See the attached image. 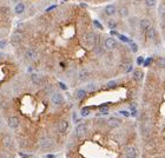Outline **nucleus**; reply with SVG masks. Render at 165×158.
Listing matches in <instances>:
<instances>
[{
	"label": "nucleus",
	"instance_id": "obj_1",
	"mask_svg": "<svg viewBox=\"0 0 165 158\" xmlns=\"http://www.w3.org/2000/svg\"><path fill=\"white\" fill-rule=\"evenodd\" d=\"M98 36L95 32H87L84 34V43L89 48H93L97 45Z\"/></svg>",
	"mask_w": 165,
	"mask_h": 158
},
{
	"label": "nucleus",
	"instance_id": "obj_2",
	"mask_svg": "<svg viewBox=\"0 0 165 158\" xmlns=\"http://www.w3.org/2000/svg\"><path fill=\"white\" fill-rule=\"evenodd\" d=\"M103 46H104V48L107 50V51H113L115 48H117L118 43H117V40H116L115 38L107 37V38H105V40H104V43H103Z\"/></svg>",
	"mask_w": 165,
	"mask_h": 158
},
{
	"label": "nucleus",
	"instance_id": "obj_3",
	"mask_svg": "<svg viewBox=\"0 0 165 158\" xmlns=\"http://www.w3.org/2000/svg\"><path fill=\"white\" fill-rule=\"evenodd\" d=\"M51 102H52L53 105H57V106L63 105V104H64V97H63V95L59 93V92H53V93L51 95Z\"/></svg>",
	"mask_w": 165,
	"mask_h": 158
},
{
	"label": "nucleus",
	"instance_id": "obj_4",
	"mask_svg": "<svg viewBox=\"0 0 165 158\" xmlns=\"http://www.w3.org/2000/svg\"><path fill=\"white\" fill-rule=\"evenodd\" d=\"M87 132V126L86 124H78L75 126V130H74V135L78 137V138H81V137H84L85 133Z\"/></svg>",
	"mask_w": 165,
	"mask_h": 158
},
{
	"label": "nucleus",
	"instance_id": "obj_5",
	"mask_svg": "<svg viewBox=\"0 0 165 158\" xmlns=\"http://www.w3.org/2000/svg\"><path fill=\"white\" fill-rule=\"evenodd\" d=\"M124 157L125 158H137L138 157V151L134 146H127L124 150Z\"/></svg>",
	"mask_w": 165,
	"mask_h": 158
},
{
	"label": "nucleus",
	"instance_id": "obj_6",
	"mask_svg": "<svg viewBox=\"0 0 165 158\" xmlns=\"http://www.w3.org/2000/svg\"><path fill=\"white\" fill-rule=\"evenodd\" d=\"M39 146H40V149H51L52 146H53V142L51 140V138H48V137H43V138H40V140H39Z\"/></svg>",
	"mask_w": 165,
	"mask_h": 158
},
{
	"label": "nucleus",
	"instance_id": "obj_7",
	"mask_svg": "<svg viewBox=\"0 0 165 158\" xmlns=\"http://www.w3.org/2000/svg\"><path fill=\"white\" fill-rule=\"evenodd\" d=\"M89 78H90V72H89L87 70L82 68V70H80V71L78 72V80H79L80 83L86 82Z\"/></svg>",
	"mask_w": 165,
	"mask_h": 158
},
{
	"label": "nucleus",
	"instance_id": "obj_8",
	"mask_svg": "<svg viewBox=\"0 0 165 158\" xmlns=\"http://www.w3.org/2000/svg\"><path fill=\"white\" fill-rule=\"evenodd\" d=\"M152 25H151V21L149 20V19H146V18H144V19H142V20H139V30L142 31V32H147V30L151 27Z\"/></svg>",
	"mask_w": 165,
	"mask_h": 158
},
{
	"label": "nucleus",
	"instance_id": "obj_9",
	"mask_svg": "<svg viewBox=\"0 0 165 158\" xmlns=\"http://www.w3.org/2000/svg\"><path fill=\"white\" fill-rule=\"evenodd\" d=\"M143 78H144V72L140 70V68H136L133 70V73H132V79L134 82L137 83H140L143 80Z\"/></svg>",
	"mask_w": 165,
	"mask_h": 158
},
{
	"label": "nucleus",
	"instance_id": "obj_10",
	"mask_svg": "<svg viewBox=\"0 0 165 158\" xmlns=\"http://www.w3.org/2000/svg\"><path fill=\"white\" fill-rule=\"evenodd\" d=\"M67 129H68V122H67L66 119H61V120L57 124V130H58V132H60V133H65V132L67 131Z\"/></svg>",
	"mask_w": 165,
	"mask_h": 158
},
{
	"label": "nucleus",
	"instance_id": "obj_11",
	"mask_svg": "<svg viewBox=\"0 0 165 158\" xmlns=\"http://www.w3.org/2000/svg\"><path fill=\"white\" fill-rule=\"evenodd\" d=\"M107 125L111 127V129H117L122 125V120L119 118H116V117H111L109 120H107Z\"/></svg>",
	"mask_w": 165,
	"mask_h": 158
},
{
	"label": "nucleus",
	"instance_id": "obj_12",
	"mask_svg": "<svg viewBox=\"0 0 165 158\" xmlns=\"http://www.w3.org/2000/svg\"><path fill=\"white\" fill-rule=\"evenodd\" d=\"M104 11H105V14H106V16L112 17V16H115V14L117 13V7H116L115 4H110V5H107V6L104 9Z\"/></svg>",
	"mask_w": 165,
	"mask_h": 158
},
{
	"label": "nucleus",
	"instance_id": "obj_13",
	"mask_svg": "<svg viewBox=\"0 0 165 158\" xmlns=\"http://www.w3.org/2000/svg\"><path fill=\"white\" fill-rule=\"evenodd\" d=\"M19 124H20V122H19V118L18 117H10L9 119H7V125L11 127V129H17L18 126H19Z\"/></svg>",
	"mask_w": 165,
	"mask_h": 158
},
{
	"label": "nucleus",
	"instance_id": "obj_14",
	"mask_svg": "<svg viewBox=\"0 0 165 158\" xmlns=\"http://www.w3.org/2000/svg\"><path fill=\"white\" fill-rule=\"evenodd\" d=\"M3 145L6 149H13V139L10 136H4L3 137Z\"/></svg>",
	"mask_w": 165,
	"mask_h": 158
},
{
	"label": "nucleus",
	"instance_id": "obj_15",
	"mask_svg": "<svg viewBox=\"0 0 165 158\" xmlns=\"http://www.w3.org/2000/svg\"><path fill=\"white\" fill-rule=\"evenodd\" d=\"M37 56H38V53H37V51L34 48H28L26 51V53H25V57L28 60H34L37 58Z\"/></svg>",
	"mask_w": 165,
	"mask_h": 158
},
{
	"label": "nucleus",
	"instance_id": "obj_16",
	"mask_svg": "<svg viewBox=\"0 0 165 158\" xmlns=\"http://www.w3.org/2000/svg\"><path fill=\"white\" fill-rule=\"evenodd\" d=\"M31 80H32L33 84L40 85V84L43 83V78H41V75L38 74V73H32V74H31Z\"/></svg>",
	"mask_w": 165,
	"mask_h": 158
},
{
	"label": "nucleus",
	"instance_id": "obj_17",
	"mask_svg": "<svg viewBox=\"0 0 165 158\" xmlns=\"http://www.w3.org/2000/svg\"><path fill=\"white\" fill-rule=\"evenodd\" d=\"M117 13H118V16L120 18H127L129 17V9H127V6H125V5L122 6L120 9H118Z\"/></svg>",
	"mask_w": 165,
	"mask_h": 158
},
{
	"label": "nucleus",
	"instance_id": "obj_18",
	"mask_svg": "<svg viewBox=\"0 0 165 158\" xmlns=\"http://www.w3.org/2000/svg\"><path fill=\"white\" fill-rule=\"evenodd\" d=\"M87 91L85 89H78L75 92H74V97L75 99H82V98H85Z\"/></svg>",
	"mask_w": 165,
	"mask_h": 158
},
{
	"label": "nucleus",
	"instance_id": "obj_19",
	"mask_svg": "<svg viewBox=\"0 0 165 158\" xmlns=\"http://www.w3.org/2000/svg\"><path fill=\"white\" fill-rule=\"evenodd\" d=\"M20 43H21V37H20V36L13 34V36L11 37V44H12L13 46H19Z\"/></svg>",
	"mask_w": 165,
	"mask_h": 158
},
{
	"label": "nucleus",
	"instance_id": "obj_20",
	"mask_svg": "<svg viewBox=\"0 0 165 158\" xmlns=\"http://www.w3.org/2000/svg\"><path fill=\"white\" fill-rule=\"evenodd\" d=\"M146 37H147L149 39H154V38L157 37V31H156V28H154L153 26H151V27L147 30V32H146Z\"/></svg>",
	"mask_w": 165,
	"mask_h": 158
},
{
	"label": "nucleus",
	"instance_id": "obj_21",
	"mask_svg": "<svg viewBox=\"0 0 165 158\" xmlns=\"http://www.w3.org/2000/svg\"><path fill=\"white\" fill-rule=\"evenodd\" d=\"M156 65H157L158 68L165 70V58H164V57H159V58L157 59V61H156Z\"/></svg>",
	"mask_w": 165,
	"mask_h": 158
},
{
	"label": "nucleus",
	"instance_id": "obj_22",
	"mask_svg": "<svg viewBox=\"0 0 165 158\" xmlns=\"http://www.w3.org/2000/svg\"><path fill=\"white\" fill-rule=\"evenodd\" d=\"M24 11H25V5H24L23 3H19V4L16 5V7H14V12H16V14H21Z\"/></svg>",
	"mask_w": 165,
	"mask_h": 158
},
{
	"label": "nucleus",
	"instance_id": "obj_23",
	"mask_svg": "<svg viewBox=\"0 0 165 158\" xmlns=\"http://www.w3.org/2000/svg\"><path fill=\"white\" fill-rule=\"evenodd\" d=\"M84 89H85L87 92H93V91L97 90V84H96V83H89V84L85 85Z\"/></svg>",
	"mask_w": 165,
	"mask_h": 158
},
{
	"label": "nucleus",
	"instance_id": "obj_24",
	"mask_svg": "<svg viewBox=\"0 0 165 158\" xmlns=\"http://www.w3.org/2000/svg\"><path fill=\"white\" fill-rule=\"evenodd\" d=\"M144 4H145L146 7L152 9V7H154L157 5V0H144Z\"/></svg>",
	"mask_w": 165,
	"mask_h": 158
},
{
	"label": "nucleus",
	"instance_id": "obj_25",
	"mask_svg": "<svg viewBox=\"0 0 165 158\" xmlns=\"http://www.w3.org/2000/svg\"><path fill=\"white\" fill-rule=\"evenodd\" d=\"M0 11H1V13H3L4 16H6V17H11V14H12L11 9H10V7H7V6L1 7V9H0Z\"/></svg>",
	"mask_w": 165,
	"mask_h": 158
},
{
	"label": "nucleus",
	"instance_id": "obj_26",
	"mask_svg": "<svg viewBox=\"0 0 165 158\" xmlns=\"http://www.w3.org/2000/svg\"><path fill=\"white\" fill-rule=\"evenodd\" d=\"M107 27H109L110 30H116V28L118 27V25H117V21H116V20H113V19L109 20V21H107Z\"/></svg>",
	"mask_w": 165,
	"mask_h": 158
},
{
	"label": "nucleus",
	"instance_id": "obj_27",
	"mask_svg": "<svg viewBox=\"0 0 165 158\" xmlns=\"http://www.w3.org/2000/svg\"><path fill=\"white\" fill-rule=\"evenodd\" d=\"M118 38H119V40L120 41H123V43H131V40H130V38L129 37H126L125 34H118Z\"/></svg>",
	"mask_w": 165,
	"mask_h": 158
},
{
	"label": "nucleus",
	"instance_id": "obj_28",
	"mask_svg": "<svg viewBox=\"0 0 165 158\" xmlns=\"http://www.w3.org/2000/svg\"><path fill=\"white\" fill-rule=\"evenodd\" d=\"M80 113H81L82 117H86V116L90 115V109H89V107H82L81 111H80Z\"/></svg>",
	"mask_w": 165,
	"mask_h": 158
},
{
	"label": "nucleus",
	"instance_id": "obj_29",
	"mask_svg": "<svg viewBox=\"0 0 165 158\" xmlns=\"http://www.w3.org/2000/svg\"><path fill=\"white\" fill-rule=\"evenodd\" d=\"M130 46H131V50H132L133 53H137V52H138V45H137L134 41H131V43H130Z\"/></svg>",
	"mask_w": 165,
	"mask_h": 158
},
{
	"label": "nucleus",
	"instance_id": "obj_30",
	"mask_svg": "<svg viewBox=\"0 0 165 158\" xmlns=\"http://www.w3.org/2000/svg\"><path fill=\"white\" fill-rule=\"evenodd\" d=\"M106 86H107V89H115V88H117V82L116 80H110L106 84Z\"/></svg>",
	"mask_w": 165,
	"mask_h": 158
},
{
	"label": "nucleus",
	"instance_id": "obj_31",
	"mask_svg": "<svg viewBox=\"0 0 165 158\" xmlns=\"http://www.w3.org/2000/svg\"><path fill=\"white\" fill-rule=\"evenodd\" d=\"M93 25H95V27H97L98 30H104V26L100 24V21H98L97 19L96 20H93Z\"/></svg>",
	"mask_w": 165,
	"mask_h": 158
},
{
	"label": "nucleus",
	"instance_id": "obj_32",
	"mask_svg": "<svg viewBox=\"0 0 165 158\" xmlns=\"http://www.w3.org/2000/svg\"><path fill=\"white\" fill-rule=\"evenodd\" d=\"M144 60H145V58L144 57H142V56H139L138 58H137V65H143L144 64Z\"/></svg>",
	"mask_w": 165,
	"mask_h": 158
},
{
	"label": "nucleus",
	"instance_id": "obj_33",
	"mask_svg": "<svg viewBox=\"0 0 165 158\" xmlns=\"http://www.w3.org/2000/svg\"><path fill=\"white\" fill-rule=\"evenodd\" d=\"M151 63H152V58H146V59L144 60V64H143V65H144L145 67H147V66H150Z\"/></svg>",
	"mask_w": 165,
	"mask_h": 158
},
{
	"label": "nucleus",
	"instance_id": "obj_34",
	"mask_svg": "<svg viewBox=\"0 0 165 158\" xmlns=\"http://www.w3.org/2000/svg\"><path fill=\"white\" fill-rule=\"evenodd\" d=\"M6 44H7L6 40H1V41H0V48H5L6 47Z\"/></svg>",
	"mask_w": 165,
	"mask_h": 158
},
{
	"label": "nucleus",
	"instance_id": "obj_35",
	"mask_svg": "<svg viewBox=\"0 0 165 158\" xmlns=\"http://www.w3.org/2000/svg\"><path fill=\"white\" fill-rule=\"evenodd\" d=\"M52 90H53V86H52V85H48V86L46 88V92H47V93H53Z\"/></svg>",
	"mask_w": 165,
	"mask_h": 158
},
{
	"label": "nucleus",
	"instance_id": "obj_36",
	"mask_svg": "<svg viewBox=\"0 0 165 158\" xmlns=\"http://www.w3.org/2000/svg\"><path fill=\"white\" fill-rule=\"evenodd\" d=\"M58 84H59V86H60V88H61L63 90H67V86H66V85H65L64 83H61V82H59Z\"/></svg>",
	"mask_w": 165,
	"mask_h": 158
},
{
	"label": "nucleus",
	"instance_id": "obj_37",
	"mask_svg": "<svg viewBox=\"0 0 165 158\" xmlns=\"http://www.w3.org/2000/svg\"><path fill=\"white\" fill-rule=\"evenodd\" d=\"M120 115H123L124 117H129V116H130V113H129L127 111H124V110H123V111H120Z\"/></svg>",
	"mask_w": 165,
	"mask_h": 158
},
{
	"label": "nucleus",
	"instance_id": "obj_38",
	"mask_svg": "<svg viewBox=\"0 0 165 158\" xmlns=\"http://www.w3.org/2000/svg\"><path fill=\"white\" fill-rule=\"evenodd\" d=\"M110 34H111V36H117V37H118V34H119V33H118V32H117L116 30H111Z\"/></svg>",
	"mask_w": 165,
	"mask_h": 158
},
{
	"label": "nucleus",
	"instance_id": "obj_39",
	"mask_svg": "<svg viewBox=\"0 0 165 158\" xmlns=\"http://www.w3.org/2000/svg\"><path fill=\"white\" fill-rule=\"evenodd\" d=\"M57 7V5H52V6H50L48 9H46V12H50V11H52L53 9H55Z\"/></svg>",
	"mask_w": 165,
	"mask_h": 158
},
{
	"label": "nucleus",
	"instance_id": "obj_40",
	"mask_svg": "<svg viewBox=\"0 0 165 158\" xmlns=\"http://www.w3.org/2000/svg\"><path fill=\"white\" fill-rule=\"evenodd\" d=\"M46 157H47V158H54V154H47Z\"/></svg>",
	"mask_w": 165,
	"mask_h": 158
},
{
	"label": "nucleus",
	"instance_id": "obj_41",
	"mask_svg": "<svg viewBox=\"0 0 165 158\" xmlns=\"http://www.w3.org/2000/svg\"><path fill=\"white\" fill-rule=\"evenodd\" d=\"M12 1H13V3H18V1H19V0H12Z\"/></svg>",
	"mask_w": 165,
	"mask_h": 158
},
{
	"label": "nucleus",
	"instance_id": "obj_42",
	"mask_svg": "<svg viewBox=\"0 0 165 158\" xmlns=\"http://www.w3.org/2000/svg\"><path fill=\"white\" fill-rule=\"evenodd\" d=\"M153 158H160V157H153Z\"/></svg>",
	"mask_w": 165,
	"mask_h": 158
},
{
	"label": "nucleus",
	"instance_id": "obj_43",
	"mask_svg": "<svg viewBox=\"0 0 165 158\" xmlns=\"http://www.w3.org/2000/svg\"><path fill=\"white\" fill-rule=\"evenodd\" d=\"M64 1H67V0H64Z\"/></svg>",
	"mask_w": 165,
	"mask_h": 158
}]
</instances>
